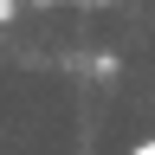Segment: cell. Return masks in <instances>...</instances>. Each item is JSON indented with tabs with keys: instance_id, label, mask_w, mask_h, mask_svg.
Returning a JSON list of instances; mask_svg holds the SVG:
<instances>
[{
	"instance_id": "1",
	"label": "cell",
	"mask_w": 155,
	"mask_h": 155,
	"mask_svg": "<svg viewBox=\"0 0 155 155\" xmlns=\"http://www.w3.org/2000/svg\"><path fill=\"white\" fill-rule=\"evenodd\" d=\"M129 155H155V136H149V142H142V149H129Z\"/></svg>"
}]
</instances>
